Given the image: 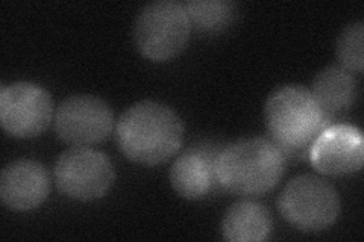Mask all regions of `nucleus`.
<instances>
[{
  "mask_svg": "<svg viewBox=\"0 0 364 242\" xmlns=\"http://www.w3.org/2000/svg\"><path fill=\"white\" fill-rule=\"evenodd\" d=\"M286 160L270 138L238 140L219 152V185L237 195L266 194L278 185L286 170Z\"/></svg>",
  "mask_w": 364,
  "mask_h": 242,
  "instance_id": "nucleus-3",
  "label": "nucleus"
},
{
  "mask_svg": "<svg viewBox=\"0 0 364 242\" xmlns=\"http://www.w3.org/2000/svg\"><path fill=\"white\" fill-rule=\"evenodd\" d=\"M50 192V176L33 159H18L5 167L0 176V199L13 211L38 207Z\"/></svg>",
  "mask_w": 364,
  "mask_h": 242,
  "instance_id": "nucleus-10",
  "label": "nucleus"
},
{
  "mask_svg": "<svg viewBox=\"0 0 364 242\" xmlns=\"http://www.w3.org/2000/svg\"><path fill=\"white\" fill-rule=\"evenodd\" d=\"M184 124L164 103L139 101L122 114L116 124V143L129 160L141 165L163 164L182 144Z\"/></svg>",
  "mask_w": 364,
  "mask_h": 242,
  "instance_id": "nucleus-1",
  "label": "nucleus"
},
{
  "mask_svg": "<svg viewBox=\"0 0 364 242\" xmlns=\"http://www.w3.org/2000/svg\"><path fill=\"white\" fill-rule=\"evenodd\" d=\"M309 159L326 176H348L363 167L364 141L361 131L352 124H329L317 135Z\"/></svg>",
  "mask_w": 364,
  "mask_h": 242,
  "instance_id": "nucleus-9",
  "label": "nucleus"
},
{
  "mask_svg": "<svg viewBox=\"0 0 364 242\" xmlns=\"http://www.w3.org/2000/svg\"><path fill=\"white\" fill-rule=\"evenodd\" d=\"M184 6L191 26L205 33L230 28L238 14L237 4L230 0H190Z\"/></svg>",
  "mask_w": 364,
  "mask_h": 242,
  "instance_id": "nucleus-14",
  "label": "nucleus"
},
{
  "mask_svg": "<svg viewBox=\"0 0 364 242\" xmlns=\"http://www.w3.org/2000/svg\"><path fill=\"white\" fill-rule=\"evenodd\" d=\"M191 23L184 4L156 0L141 8L134 21L132 37L136 49L152 61H167L184 50Z\"/></svg>",
  "mask_w": 364,
  "mask_h": 242,
  "instance_id": "nucleus-4",
  "label": "nucleus"
},
{
  "mask_svg": "<svg viewBox=\"0 0 364 242\" xmlns=\"http://www.w3.org/2000/svg\"><path fill=\"white\" fill-rule=\"evenodd\" d=\"M311 94L328 114L349 109L358 99V82L352 72L331 65L318 72L313 80Z\"/></svg>",
  "mask_w": 364,
  "mask_h": 242,
  "instance_id": "nucleus-13",
  "label": "nucleus"
},
{
  "mask_svg": "<svg viewBox=\"0 0 364 242\" xmlns=\"http://www.w3.org/2000/svg\"><path fill=\"white\" fill-rule=\"evenodd\" d=\"M53 175L58 188L76 200L104 197L116 180V170L105 153L75 145L56 159Z\"/></svg>",
  "mask_w": 364,
  "mask_h": 242,
  "instance_id": "nucleus-6",
  "label": "nucleus"
},
{
  "mask_svg": "<svg viewBox=\"0 0 364 242\" xmlns=\"http://www.w3.org/2000/svg\"><path fill=\"white\" fill-rule=\"evenodd\" d=\"M272 216L266 207L254 200H243L226 211L222 221V233L231 242H258L269 238Z\"/></svg>",
  "mask_w": 364,
  "mask_h": 242,
  "instance_id": "nucleus-12",
  "label": "nucleus"
},
{
  "mask_svg": "<svg viewBox=\"0 0 364 242\" xmlns=\"http://www.w3.org/2000/svg\"><path fill=\"white\" fill-rule=\"evenodd\" d=\"M270 140L286 159L309 158L313 141L329 124L333 115L318 105L310 89L286 85L273 91L264 106Z\"/></svg>",
  "mask_w": 364,
  "mask_h": 242,
  "instance_id": "nucleus-2",
  "label": "nucleus"
},
{
  "mask_svg": "<svg viewBox=\"0 0 364 242\" xmlns=\"http://www.w3.org/2000/svg\"><path fill=\"white\" fill-rule=\"evenodd\" d=\"M114 128L112 109L95 96L67 97L56 109L55 131L64 143L87 147L105 141Z\"/></svg>",
  "mask_w": 364,
  "mask_h": 242,
  "instance_id": "nucleus-8",
  "label": "nucleus"
},
{
  "mask_svg": "<svg viewBox=\"0 0 364 242\" xmlns=\"http://www.w3.org/2000/svg\"><path fill=\"white\" fill-rule=\"evenodd\" d=\"M279 211L286 221L304 232H321L333 226L340 214V197L331 183L313 175L294 177L279 195Z\"/></svg>",
  "mask_w": 364,
  "mask_h": 242,
  "instance_id": "nucleus-5",
  "label": "nucleus"
},
{
  "mask_svg": "<svg viewBox=\"0 0 364 242\" xmlns=\"http://www.w3.org/2000/svg\"><path fill=\"white\" fill-rule=\"evenodd\" d=\"M363 33L364 25L361 20L350 23L341 31L336 44V55L340 65L354 73L363 72Z\"/></svg>",
  "mask_w": 364,
  "mask_h": 242,
  "instance_id": "nucleus-15",
  "label": "nucleus"
},
{
  "mask_svg": "<svg viewBox=\"0 0 364 242\" xmlns=\"http://www.w3.org/2000/svg\"><path fill=\"white\" fill-rule=\"evenodd\" d=\"M219 152L211 145H196L182 152L170 168V183L181 197L198 200L208 195L219 183Z\"/></svg>",
  "mask_w": 364,
  "mask_h": 242,
  "instance_id": "nucleus-11",
  "label": "nucleus"
},
{
  "mask_svg": "<svg viewBox=\"0 0 364 242\" xmlns=\"http://www.w3.org/2000/svg\"><path fill=\"white\" fill-rule=\"evenodd\" d=\"M53 117V101L49 91L32 82H16L0 91L2 128L17 138L41 135Z\"/></svg>",
  "mask_w": 364,
  "mask_h": 242,
  "instance_id": "nucleus-7",
  "label": "nucleus"
}]
</instances>
